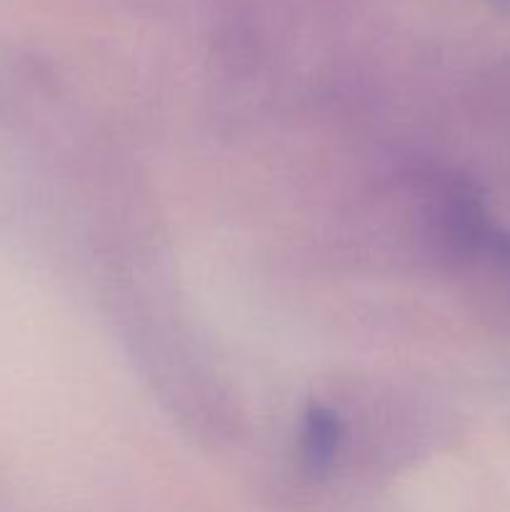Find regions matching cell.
<instances>
[{"label": "cell", "instance_id": "1", "mask_svg": "<svg viewBox=\"0 0 510 512\" xmlns=\"http://www.w3.org/2000/svg\"><path fill=\"white\" fill-rule=\"evenodd\" d=\"M340 448V420L328 408H310L303 430V460L313 475L333 465Z\"/></svg>", "mask_w": 510, "mask_h": 512}, {"label": "cell", "instance_id": "2", "mask_svg": "<svg viewBox=\"0 0 510 512\" xmlns=\"http://www.w3.org/2000/svg\"><path fill=\"white\" fill-rule=\"evenodd\" d=\"M490 5H495V8H503V10H510V0H488Z\"/></svg>", "mask_w": 510, "mask_h": 512}]
</instances>
